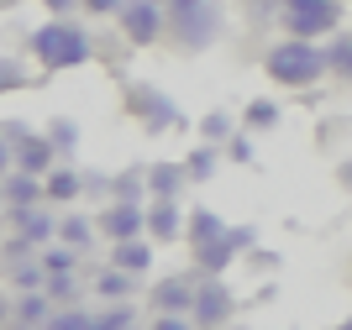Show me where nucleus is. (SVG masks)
<instances>
[{
    "label": "nucleus",
    "mask_w": 352,
    "mask_h": 330,
    "mask_svg": "<svg viewBox=\"0 0 352 330\" xmlns=\"http://www.w3.org/2000/svg\"><path fill=\"white\" fill-rule=\"evenodd\" d=\"M27 53L43 63L47 73H63V69H85L95 58V37H89L74 16H53L27 37Z\"/></svg>",
    "instance_id": "f257e3e1"
},
{
    "label": "nucleus",
    "mask_w": 352,
    "mask_h": 330,
    "mask_svg": "<svg viewBox=\"0 0 352 330\" xmlns=\"http://www.w3.org/2000/svg\"><path fill=\"white\" fill-rule=\"evenodd\" d=\"M263 69L274 84L284 89H316L326 79V53L321 43H305V37H284L263 53Z\"/></svg>",
    "instance_id": "f03ea898"
},
{
    "label": "nucleus",
    "mask_w": 352,
    "mask_h": 330,
    "mask_svg": "<svg viewBox=\"0 0 352 330\" xmlns=\"http://www.w3.org/2000/svg\"><path fill=\"white\" fill-rule=\"evenodd\" d=\"M121 110L132 115L147 137H163V131H184V110H179L158 84H142V79H126L121 84Z\"/></svg>",
    "instance_id": "7ed1b4c3"
},
{
    "label": "nucleus",
    "mask_w": 352,
    "mask_h": 330,
    "mask_svg": "<svg viewBox=\"0 0 352 330\" xmlns=\"http://www.w3.org/2000/svg\"><path fill=\"white\" fill-rule=\"evenodd\" d=\"M347 5L342 0H279V21L289 37H305V43H321V37H337Z\"/></svg>",
    "instance_id": "20e7f679"
},
{
    "label": "nucleus",
    "mask_w": 352,
    "mask_h": 330,
    "mask_svg": "<svg viewBox=\"0 0 352 330\" xmlns=\"http://www.w3.org/2000/svg\"><path fill=\"white\" fill-rule=\"evenodd\" d=\"M168 37H174L179 53H206V47L221 37V5L216 0H200L190 11L168 16Z\"/></svg>",
    "instance_id": "39448f33"
},
{
    "label": "nucleus",
    "mask_w": 352,
    "mask_h": 330,
    "mask_svg": "<svg viewBox=\"0 0 352 330\" xmlns=\"http://www.w3.org/2000/svg\"><path fill=\"white\" fill-rule=\"evenodd\" d=\"M116 21H121V37L132 47H158L168 37V5L163 0H126Z\"/></svg>",
    "instance_id": "423d86ee"
},
{
    "label": "nucleus",
    "mask_w": 352,
    "mask_h": 330,
    "mask_svg": "<svg viewBox=\"0 0 352 330\" xmlns=\"http://www.w3.org/2000/svg\"><path fill=\"white\" fill-rule=\"evenodd\" d=\"M232 315H236V294L221 278H206V283L195 288V309H190V320L200 330H226L232 325Z\"/></svg>",
    "instance_id": "0eeeda50"
},
{
    "label": "nucleus",
    "mask_w": 352,
    "mask_h": 330,
    "mask_svg": "<svg viewBox=\"0 0 352 330\" xmlns=\"http://www.w3.org/2000/svg\"><path fill=\"white\" fill-rule=\"evenodd\" d=\"M95 226H100L105 241H137V236H147V204L111 200L100 215H95Z\"/></svg>",
    "instance_id": "6e6552de"
},
{
    "label": "nucleus",
    "mask_w": 352,
    "mask_h": 330,
    "mask_svg": "<svg viewBox=\"0 0 352 330\" xmlns=\"http://www.w3.org/2000/svg\"><path fill=\"white\" fill-rule=\"evenodd\" d=\"M190 210L179 200H147V241H184Z\"/></svg>",
    "instance_id": "1a4fd4ad"
},
{
    "label": "nucleus",
    "mask_w": 352,
    "mask_h": 330,
    "mask_svg": "<svg viewBox=\"0 0 352 330\" xmlns=\"http://www.w3.org/2000/svg\"><path fill=\"white\" fill-rule=\"evenodd\" d=\"M252 241V231H226L221 241H206V246H195V268L206 278H221L226 268L236 262V246H248Z\"/></svg>",
    "instance_id": "9d476101"
},
{
    "label": "nucleus",
    "mask_w": 352,
    "mask_h": 330,
    "mask_svg": "<svg viewBox=\"0 0 352 330\" xmlns=\"http://www.w3.org/2000/svg\"><path fill=\"white\" fill-rule=\"evenodd\" d=\"M11 226H16V236H21L27 246H37V252L58 241V215L43 210V204H32V210H11Z\"/></svg>",
    "instance_id": "9b49d317"
},
{
    "label": "nucleus",
    "mask_w": 352,
    "mask_h": 330,
    "mask_svg": "<svg viewBox=\"0 0 352 330\" xmlns=\"http://www.w3.org/2000/svg\"><path fill=\"white\" fill-rule=\"evenodd\" d=\"M147 304H153V315H190L195 309V283L190 278H158L153 283V294H147Z\"/></svg>",
    "instance_id": "f8f14e48"
},
{
    "label": "nucleus",
    "mask_w": 352,
    "mask_h": 330,
    "mask_svg": "<svg viewBox=\"0 0 352 330\" xmlns=\"http://www.w3.org/2000/svg\"><path fill=\"white\" fill-rule=\"evenodd\" d=\"M58 168V147L47 142V131H32L27 142L16 147V173H32V178H47Z\"/></svg>",
    "instance_id": "ddd939ff"
},
{
    "label": "nucleus",
    "mask_w": 352,
    "mask_h": 330,
    "mask_svg": "<svg viewBox=\"0 0 352 330\" xmlns=\"http://www.w3.org/2000/svg\"><path fill=\"white\" fill-rule=\"evenodd\" d=\"M190 184L184 163H147V200H179Z\"/></svg>",
    "instance_id": "4468645a"
},
{
    "label": "nucleus",
    "mask_w": 352,
    "mask_h": 330,
    "mask_svg": "<svg viewBox=\"0 0 352 330\" xmlns=\"http://www.w3.org/2000/svg\"><path fill=\"white\" fill-rule=\"evenodd\" d=\"M111 268L142 278L147 268H153V241H147V236H137V241H111Z\"/></svg>",
    "instance_id": "2eb2a0df"
},
{
    "label": "nucleus",
    "mask_w": 352,
    "mask_h": 330,
    "mask_svg": "<svg viewBox=\"0 0 352 330\" xmlns=\"http://www.w3.org/2000/svg\"><path fill=\"white\" fill-rule=\"evenodd\" d=\"M85 184H89V173H79V168H53V173L43 178L47 204H74L79 194H85Z\"/></svg>",
    "instance_id": "dca6fc26"
},
{
    "label": "nucleus",
    "mask_w": 352,
    "mask_h": 330,
    "mask_svg": "<svg viewBox=\"0 0 352 330\" xmlns=\"http://www.w3.org/2000/svg\"><path fill=\"white\" fill-rule=\"evenodd\" d=\"M47 189L43 178H32V173H6V210H32V204H43Z\"/></svg>",
    "instance_id": "f3484780"
},
{
    "label": "nucleus",
    "mask_w": 352,
    "mask_h": 330,
    "mask_svg": "<svg viewBox=\"0 0 352 330\" xmlns=\"http://www.w3.org/2000/svg\"><path fill=\"white\" fill-rule=\"evenodd\" d=\"M95 294H100L105 304H132V294H137V278H132V273H121V268H111V262H105L100 273H95Z\"/></svg>",
    "instance_id": "a211bd4d"
},
{
    "label": "nucleus",
    "mask_w": 352,
    "mask_h": 330,
    "mask_svg": "<svg viewBox=\"0 0 352 330\" xmlns=\"http://www.w3.org/2000/svg\"><path fill=\"white\" fill-rule=\"evenodd\" d=\"M321 53H326V79L352 84V32H337V37H331Z\"/></svg>",
    "instance_id": "6ab92c4d"
},
{
    "label": "nucleus",
    "mask_w": 352,
    "mask_h": 330,
    "mask_svg": "<svg viewBox=\"0 0 352 330\" xmlns=\"http://www.w3.org/2000/svg\"><path fill=\"white\" fill-rule=\"evenodd\" d=\"M226 231H232V226H226L216 210H190V231H184V241H190V246H206V241H221Z\"/></svg>",
    "instance_id": "aec40b11"
},
{
    "label": "nucleus",
    "mask_w": 352,
    "mask_h": 330,
    "mask_svg": "<svg viewBox=\"0 0 352 330\" xmlns=\"http://www.w3.org/2000/svg\"><path fill=\"white\" fill-rule=\"evenodd\" d=\"M100 236V226L89 215H58V241L74 246V252H89V241Z\"/></svg>",
    "instance_id": "412c9836"
},
{
    "label": "nucleus",
    "mask_w": 352,
    "mask_h": 330,
    "mask_svg": "<svg viewBox=\"0 0 352 330\" xmlns=\"http://www.w3.org/2000/svg\"><path fill=\"white\" fill-rule=\"evenodd\" d=\"M221 158H226V152H221V147L200 142V147H195V152H190V158H184V173H190V184H206V178H216Z\"/></svg>",
    "instance_id": "4be33fe9"
},
{
    "label": "nucleus",
    "mask_w": 352,
    "mask_h": 330,
    "mask_svg": "<svg viewBox=\"0 0 352 330\" xmlns=\"http://www.w3.org/2000/svg\"><path fill=\"white\" fill-rule=\"evenodd\" d=\"M37 262H43V273H47V278H63V273H79V252H74V246H63V241H53V246H43V252H37Z\"/></svg>",
    "instance_id": "5701e85b"
},
{
    "label": "nucleus",
    "mask_w": 352,
    "mask_h": 330,
    "mask_svg": "<svg viewBox=\"0 0 352 330\" xmlns=\"http://www.w3.org/2000/svg\"><path fill=\"white\" fill-rule=\"evenodd\" d=\"M111 194L116 200H132V204H147V168H126L111 178Z\"/></svg>",
    "instance_id": "b1692460"
},
{
    "label": "nucleus",
    "mask_w": 352,
    "mask_h": 330,
    "mask_svg": "<svg viewBox=\"0 0 352 330\" xmlns=\"http://www.w3.org/2000/svg\"><path fill=\"white\" fill-rule=\"evenodd\" d=\"M200 137H206L210 147H226L236 137V121L226 110H206V115H200Z\"/></svg>",
    "instance_id": "393cba45"
},
{
    "label": "nucleus",
    "mask_w": 352,
    "mask_h": 330,
    "mask_svg": "<svg viewBox=\"0 0 352 330\" xmlns=\"http://www.w3.org/2000/svg\"><path fill=\"white\" fill-rule=\"evenodd\" d=\"M16 320H21V325H43L47 330V320H53L47 294H21V299H16Z\"/></svg>",
    "instance_id": "a878e982"
},
{
    "label": "nucleus",
    "mask_w": 352,
    "mask_h": 330,
    "mask_svg": "<svg viewBox=\"0 0 352 330\" xmlns=\"http://www.w3.org/2000/svg\"><path fill=\"white\" fill-rule=\"evenodd\" d=\"M279 105H274V100H248V110H242V126H248V131H274V126H279Z\"/></svg>",
    "instance_id": "bb28decb"
},
{
    "label": "nucleus",
    "mask_w": 352,
    "mask_h": 330,
    "mask_svg": "<svg viewBox=\"0 0 352 330\" xmlns=\"http://www.w3.org/2000/svg\"><path fill=\"white\" fill-rule=\"evenodd\" d=\"M95 325V315H89L85 304H63V309H53V320H47V330H89Z\"/></svg>",
    "instance_id": "cd10ccee"
},
{
    "label": "nucleus",
    "mask_w": 352,
    "mask_h": 330,
    "mask_svg": "<svg viewBox=\"0 0 352 330\" xmlns=\"http://www.w3.org/2000/svg\"><path fill=\"white\" fill-rule=\"evenodd\" d=\"M47 142L58 147V152H74V147H79V126H74L69 115H53V121H47Z\"/></svg>",
    "instance_id": "c85d7f7f"
},
{
    "label": "nucleus",
    "mask_w": 352,
    "mask_h": 330,
    "mask_svg": "<svg viewBox=\"0 0 352 330\" xmlns=\"http://www.w3.org/2000/svg\"><path fill=\"white\" fill-rule=\"evenodd\" d=\"M89 330H132V304H111V309H100Z\"/></svg>",
    "instance_id": "c756f323"
},
{
    "label": "nucleus",
    "mask_w": 352,
    "mask_h": 330,
    "mask_svg": "<svg viewBox=\"0 0 352 330\" xmlns=\"http://www.w3.org/2000/svg\"><path fill=\"white\" fill-rule=\"evenodd\" d=\"M11 89H27V63L21 58H0V95Z\"/></svg>",
    "instance_id": "7c9ffc66"
},
{
    "label": "nucleus",
    "mask_w": 352,
    "mask_h": 330,
    "mask_svg": "<svg viewBox=\"0 0 352 330\" xmlns=\"http://www.w3.org/2000/svg\"><path fill=\"white\" fill-rule=\"evenodd\" d=\"M121 5H126V0H79L85 16H121Z\"/></svg>",
    "instance_id": "2f4dec72"
},
{
    "label": "nucleus",
    "mask_w": 352,
    "mask_h": 330,
    "mask_svg": "<svg viewBox=\"0 0 352 330\" xmlns=\"http://www.w3.org/2000/svg\"><path fill=\"white\" fill-rule=\"evenodd\" d=\"M43 294H53V299H63V304H69V299H74V273L47 278V283H43Z\"/></svg>",
    "instance_id": "473e14b6"
},
{
    "label": "nucleus",
    "mask_w": 352,
    "mask_h": 330,
    "mask_svg": "<svg viewBox=\"0 0 352 330\" xmlns=\"http://www.w3.org/2000/svg\"><path fill=\"white\" fill-rule=\"evenodd\" d=\"M153 330H200L190 315H153Z\"/></svg>",
    "instance_id": "72a5a7b5"
},
{
    "label": "nucleus",
    "mask_w": 352,
    "mask_h": 330,
    "mask_svg": "<svg viewBox=\"0 0 352 330\" xmlns=\"http://www.w3.org/2000/svg\"><path fill=\"white\" fill-rule=\"evenodd\" d=\"M6 173H16V142L6 137V126H0V178Z\"/></svg>",
    "instance_id": "f704fd0d"
},
{
    "label": "nucleus",
    "mask_w": 352,
    "mask_h": 330,
    "mask_svg": "<svg viewBox=\"0 0 352 330\" xmlns=\"http://www.w3.org/2000/svg\"><path fill=\"white\" fill-rule=\"evenodd\" d=\"M226 158L232 163H252V137H232V142H226Z\"/></svg>",
    "instance_id": "c9c22d12"
},
{
    "label": "nucleus",
    "mask_w": 352,
    "mask_h": 330,
    "mask_svg": "<svg viewBox=\"0 0 352 330\" xmlns=\"http://www.w3.org/2000/svg\"><path fill=\"white\" fill-rule=\"evenodd\" d=\"M53 16H69V11H79V0H43Z\"/></svg>",
    "instance_id": "e433bc0d"
},
{
    "label": "nucleus",
    "mask_w": 352,
    "mask_h": 330,
    "mask_svg": "<svg viewBox=\"0 0 352 330\" xmlns=\"http://www.w3.org/2000/svg\"><path fill=\"white\" fill-rule=\"evenodd\" d=\"M168 5V16H179V11H190V5H200V0H163Z\"/></svg>",
    "instance_id": "4c0bfd02"
},
{
    "label": "nucleus",
    "mask_w": 352,
    "mask_h": 330,
    "mask_svg": "<svg viewBox=\"0 0 352 330\" xmlns=\"http://www.w3.org/2000/svg\"><path fill=\"white\" fill-rule=\"evenodd\" d=\"M337 178H342V184L352 189V163H342V168H337Z\"/></svg>",
    "instance_id": "58836bf2"
},
{
    "label": "nucleus",
    "mask_w": 352,
    "mask_h": 330,
    "mask_svg": "<svg viewBox=\"0 0 352 330\" xmlns=\"http://www.w3.org/2000/svg\"><path fill=\"white\" fill-rule=\"evenodd\" d=\"M6 315H11V304H6V299H0V320H6Z\"/></svg>",
    "instance_id": "ea45409f"
},
{
    "label": "nucleus",
    "mask_w": 352,
    "mask_h": 330,
    "mask_svg": "<svg viewBox=\"0 0 352 330\" xmlns=\"http://www.w3.org/2000/svg\"><path fill=\"white\" fill-rule=\"evenodd\" d=\"M0 204H6V178H0Z\"/></svg>",
    "instance_id": "a19ab883"
},
{
    "label": "nucleus",
    "mask_w": 352,
    "mask_h": 330,
    "mask_svg": "<svg viewBox=\"0 0 352 330\" xmlns=\"http://www.w3.org/2000/svg\"><path fill=\"white\" fill-rule=\"evenodd\" d=\"M337 330H352V320H342V325H337Z\"/></svg>",
    "instance_id": "79ce46f5"
},
{
    "label": "nucleus",
    "mask_w": 352,
    "mask_h": 330,
    "mask_svg": "<svg viewBox=\"0 0 352 330\" xmlns=\"http://www.w3.org/2000/svg\"><path fill=\"white\" fill-rule=\"evenodd\" d=\"M226 330H248V325H226Z\"/></svg>",
    "instance_id": "37998d69"
},
{
    "label": "nucleus",
    "mask_w": 352,
    "mask_h": 330,
    "mask_svg": "<svg viewBox=\"0 0 352 330\" xmlns=\"http://www.w3.org/2000/svg\"><path fill=\"white\" fill-rule=\"evenodd\" d=\"M248 5H252V0H248Z\"/></svg>",
    "instance_id": "c03bdc74"
}]
</instances>
